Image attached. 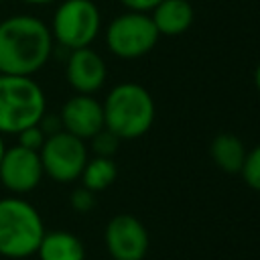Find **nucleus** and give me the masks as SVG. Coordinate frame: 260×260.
Listing matches in <instances>:
<instances>
[{"label": "nucleus", "instance_id": "nucleus-11", "mask_svg": "<svg viewBox=\"0 0 260 260\" xmlns=\"http://www.w3.org/2000/svg\"><path fill=\"white\" fill-rule=\"evenodd\" d=\"M65 77L77 93L91 95L98 89H102V85L106 83L108 69L100 53H95L89 47H83V49L69 51L67 65H65Z\"/></svg>", "mask_w": 260, "mask_h": 260}, {"label": "nucleus", "instance_id": "nucleus-6", "mask_svg": "<svg viewBox=\"0 0 260 260\" xmlns=\"http://www.w3.org/2000/svg\"><path fill=\"white\" fill-rule=\"evenodd\" d=\"M158 30L146 12L128 10L116 16L106 28V45L120 59H138L148 55L158 43Z\"/></svg>", "mask_w": 260, "mask_h": 260}, {"label": "nucleus", "instance_id": "nucleus-18", "mask_svg": "<svg viewBox=\"0 0 260 260\" xmlns=\"http://www.w3.org/2000/svg\"><path fill=\"white\" fill-rule=\"evenodd\" d=\"M16 136H18V144H20V146L30 148V150H37V152L41 150V146H43L45 140H47V134L43 132V128H41L39 124L20 130Z\"/></svg>", "mask_w": 260, "mask_h": 260}, {"label": "nucleus", "instance_id": "nucleus-9", "mask_svg": "<svg viewBox=\"0 0 260 260\" xmlns=\"http://www.w3.org/2000/svg\"><path fill=\"white\" fill-rule=\"evenodd\" d=\"M43 162L37 150L20 144L6 148L0 160V183L14 195H24L39 187L43 179Z\"/></svg>", "mask_w": 260, "mask_h": 260}, {"label": "nucleus", "instance_id": "nucleus-13", "mask_svg": "<svg viewBox=\"0 0 260 260\" xmlns=\"http://www.w3.org/2000/svg\"><path fill=\"white\" fill-rule=\"evenodd\" d=\"M37 254L41 260H85L83 242L65 230L45 232Z\"/></svg>", "mask_w": 260, "mask_h": 260}, {"label": "nucleus", "instance_id": "nucleus-3", "mask_svg": "<svg viewBox=\"0 0 260 260\" xmlns=\"http://www.w3.org/2000/svg\"><path fill=\"white\" fill-rule=\"evenodd\" d=\"M43 236V219L26 199H0V256L12 260L28 258L37 254Z\"/></svg>", "mask_w": 260, "mask_h": 260}, {"label": "nucleus", "instance_id": "nucleus-5", "mask_svg": "<svg viewBox=\"0 0 260 260\" xmlns=\"http://www.w3.org/2000/svg\"><path fill=\"white\" fill-rule=\"evenodd\" d=\"M102 26V14L93 0H63L51 22L53 41L73 51L89 47Z\"/></svg>", "mask_w": 260, "mask_h": 260}, {"label": "nucleus", "instance_id": "nucleus-23", "mask_svg": "<svg viewBox=\"0 0 260 260\" xmlns=\"http://www.w3.org/2000/svg\"><path fill=\"white\" fill-rule=\"evenodd\" d=\"M4 152H6V146H4V140H2V134H0V160H2Z\"/></svg>", "mask_w": 260, "mask_h": 260}, {"label": "nucleus", "instance_id": "nucleus-16", "mask_svg": "<svg viewBox=\"0 0 260 260\" xmlns=\"http://www.w3.org/2000/svg\"><path fill=\"white\" fill-rule=\"evenodd\" d=\"M240 175L250 189L260 191V144H256L252 150L246 152Z\"/></svg>", "mask_w": 260, "mask_h": 260}, {"label": "nucleus", "instance_id": "nucleus-1", "mask_svg": "<svg viewBox=\"0 0 260 260\" xmlns=\"http://www.w3.org/2000/svg\"><path fill=\"white\" fill-rule=\"evenodd\" d=\"M51 28L37 16L14 14L0 20V73L32 77L53 53Z\"/></svg>", "mask_w": 260, "mask_h": 260}, {"label": "nucleus", "instance_id": "nucleus-4", "mask_svg": "<svg viewBox=\"0 0 260 260\" xmlns=\"http://www.w3.org/2000/svg\"><path fill=\"white\" fill-rule=\"evenodd\" d=\"M45 112V91L32 77L0 73V134H18L39 124Z\"/></svg>", "mask_w": 260, "mask_h": 260}, {"label": "nucleus", "instance_id": "nucleus-12", "mask_svg": "<svg viewBox=\"0 0 260 260\" xmlns=\"http://www.w3.org/2000/svg\"><path fill=\"white\" fill-rule=\"evenodd\" d=\"M150 12L160 37H179L187 32L195 20V8L189 0H162Z\"/></svg>", "mask_w": 260, "mask_h": 260}, {"label": "nucleus", "instance_id": "nucleus-10", "mask_svg": "<svg viewBox=\"0 0 260 260\" xmlns=\"http://www.w3.org/2000/svg\"><path fill=\"white\" fill-rule=\"evenodd\" d=\"M59 120L65 132L81 140H89L104 128V108L95 98L87 93H75L63 104Z\"/></svg>", "mask_w": 260, "mask_h": 260}, {"label": "nucleus", "instance_id": "nucleus-19", "mask_svg": "<svg viewBox=\"0 0 260 260\" xmlns=\"http://www.w3.org/2000/svg\"><path fill=\"white\" fill-rule=\"evenodd\" d=\"M69 203H71V207H73L75 211L87 213V211H91V209L95 207V193L81 185V187L73 189V193H71V197H69Z\"/></svg>", "mask_w": 260, "mask_h": 260}, {"label": "nucleus", "instance_id": "nucleus-20", "mask_svg": "<svg viewBox=\"0 0 260 260\" xmlns=\"http://www.w3.org/2000/svg\"><path fill=\"white\" fill-rule=\"evenodd\" d=\"M128 10H134V12H148L152 10L156 4H160L162 0H120Z\"/></svg>", "mask_w": 260, "mask_h": 260}, {"label": "nucleus", "instance_id": "nucleus-21", "mask_svg": "<svg viewBox=\"0 0 260 260\" xmlns=\"http://www.w3.org/2000/svg\"><path fill=\"white\" fill-rule=\"evenodd\" d=\"M254 85H256V89L260 91V63H258L256 69H254Z\"/></svg>", "mask_w": 260, "mask_h": 260}, {"label": "nucleus", "instance_id": "nucleus-15", "mask_svg": "<svg viewBox=\"0 0 260 260\" xmlns=\"http://www.w3.org/2000/svg\"><path fill=\"white\" fill-rule=\"evenodd\" d=\"M118 177V167L114 162V158L110 156H93V158H87L79 179H81V185L87 187L89 191L93 193H100L104 189H108Z\"/></svg>", "mask_w": 260, "mask_h": 260}, {"label": "nucleus", "instance_id": "nucleus-2", "mask_svg": "<svg viewBox=\"0 0 260 260\" xmlns=\"http://www.w3.org/2000/svg\"><path fill=\"white\" fill-rule=\"evenodd\" d=\"M104 128L120 140H134L144 136L154 122V100L150 91L134 81L118 83L110 89L104 104Z\"/></svg>", "mask_w": 260, "mask_h": 260}, {"label": "nucleus", "instance_id": "nucleus-17", "mask_svg": "<svg viewBox=\"0 0 260 260\" xmlns=\"http://www.w3.org/2000/svg\"><path fill=\"white\" fill-rule=\"evenodd\" d=\"M89 140H91V150H93L95 156H110V158L116 154L118 144H120V138L116 134H112L108 128H102Z\"/></svg>", "mask_w": 260, "mask_h": 260}, {"label": "nucleus", "instance_id": "nucleus-22", "mask_svg": "<svg viewBox=\"0 0 260 260\" xmlns=\"http://www.w3.org/2000/svg\"><path fill=\"white\" fill-rule=\"evenodd\" d=\"M22 2H26V4H35V6H43V4H51V2H55V0H22Z\"/></svg>", "mask_w": 260, "mask_h": 260}, {"label": "nucleus", "instance_id": "nucleus-14", "mask_svg": "<svg viewBox=\"0 0 260 260\" xmlns=\"http://www.w3.org/2000/svg\"><path fill=\"white\" fill-rule=\"evenodd\" d=\"M246 152L248 150H246L242 138L232 132H219L209 142V156H211L213 165L230 175L242 171Z\"/></svg>", "mask_w": 260, "mask_h": 260}, {"label": "nucleus", "instance_id": "nucleus-7", "mask_svg": "<svg viewBox=\"0 0 260 260\" xmlns=\"http://www.w3.org/2000/svg\"><path fill=\"white\" fill-rule=\"evenodd\" d=\"M39 156L43 162V173L57 183H71L79 179L89 158L85 142L65 130L47 136L45 144L39 150Z\"/></svg>", "mask_w": 260, "mask_h": 260}, {"label": "nucleus", "instance_id": "nucleus-8", "mask_svg": "<svg viewBox=\"0 0 260 260\" xmlns=\"http://www.w3.org/2000/svg\"><path fill=\"white\" fill-rule=\"evenodd\" d=\"M104 242L112 260H142L150 244L148 230L130 213H118L108 221Z\"/></svg>", "mask_w": 260, "mask_h": 260}]
</instances>
